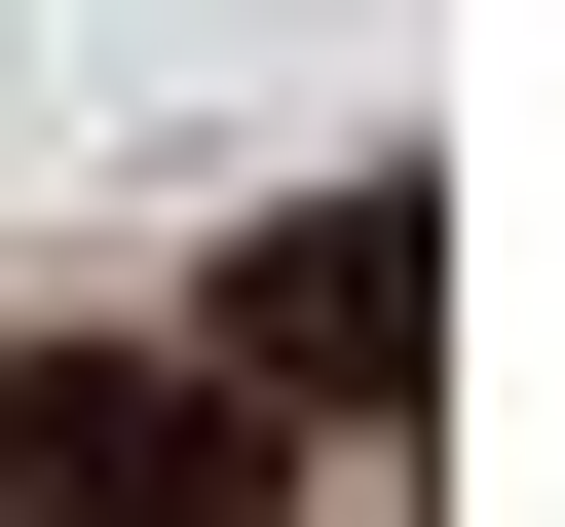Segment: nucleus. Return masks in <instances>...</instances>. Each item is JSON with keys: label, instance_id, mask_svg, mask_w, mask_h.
I'll use <instances>...</instances> for the list:
<instances>
[{"label": "nucleus", "instance_id": "obj_1", "mask_svg": "<svg viewBox=\"0 0 565 527\" xmlns=\"http://www.w3.org/2000/svg\"><path fill=\"white\" fill-rule=\"evenodd\" d=\"M0 527H264V415L189 340H39L0 377Z\"/></svg>", "mask_w": 565, "mask_h": 527}, {"label": "nucleus", "instance_id": "obj_2", "mask_svg": "<svg viewBox=\"0 0 565 527\" xmlns=\"http://www.w3.org/2000/svg\"><path fill=\"white\" fill-rule=\"evenodd\" d=\"M189 377H226V415H415V189H302V226L226 264Z\"/></svg>", "mask_w": 565, "mask_h": 527}]
</instances>
